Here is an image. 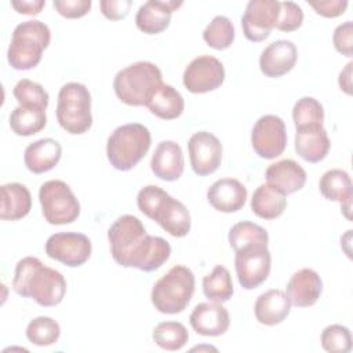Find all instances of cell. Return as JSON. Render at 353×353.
I'll use <instances>...</instances> for the list:
<instances>
[{"instance_id": "4fadbf2b", "label": "cell", "mask_w": 353, "mask_h": 353, "mask_svg": "<svg viewBox=\"0 0 353 353\" xmlns=\"http://www.w3.org/2000/svg\"><path fill=\"white\" fill-rule=\"evenodd\" d=\"M225 80V69L212 55L194 58L183 72V85L193 94H204L221 87Z\"/></svg>"}, {"instance_id": "7a4b0ae2", "label": "cell", "mask_w": 353, "mask_h": 353, "mask_svg": "<svg viewBox=\"0 0 353 353\" xmlns=\"http://www.w3.org/2000/svg\"><path fill=\"white\" fill-rule=\"evenodd\" d=\"M12 290L25 298L34 299L40 306H55L66 292V280L58 270L44 266L36 256L18 261L12 279Z\"/></svg>"}, {"instance_id": "e0dca14e", "label": "cell", "mask_w": 353, "mask_h": 353, "mask_svg": "<svg viewBox=\"0 0 353 353\" xmlns=\"http://www.w3.org/2000/svg\"><path fill=\"white\" fill-rule=\"evenodd\" d=\"M323 291V281L313 269L303 268L295 272L287 283L285 294L291 305L296 307H309L317 302Z\"/></svg>"}, {"instance_id": "d4e9b609", "label": "cell", "mask_w": 353, "mask_h": 353, "mask_svg": "<svg viewBox=\"0 0 353 353\" xmlns=\"http://www.w3.org/2000/svg\"><path fill=\"white\" fill-rule=\"evenodd\" d=\"M320 193L331 201H338L346 218H350L353 183L349 174L341 168H332L323 174L319 182Z\"/></svg>"}, {"instance_id": "83f0119b", "label": "cell", "mask_w": 353, "mask_h": 353, "mask_svg": "<svg viewBox=\"0 0 353 353\" xmlns=\"http://www.w3.org/2000/svg\"><path fill=\"white\" fill-rule=\"evenodd\" d=\"M146 106L154 116L163 120H172L182 114L185 101L172 85L161 84L153 91Z\"/></svg>"}, {"instance_id": "5bb4252c", "label": "cell", "mask_w": 353, "mask_h": 353, "mask_svg": "<svg viewBox=\"0 0 353 353\" xmlns=\"http://www.w3.org/2000/svg\"><path fill=\"white\" fill-rule=\"evenodd\" d=\"M280 1L277 0H251L241 17V28L250 41L265 40L277 21Z\"/></svg>"}, {"instance_id": "2e32d148", "label": "cell", "mask_w": 353, "mask_h": 353, "mask_svg": "<svg viewBox=\"0 0 353 353\" xmlns=\"http://www.w3.org/2000/svg\"><path fill=\"white\" fill-rule=\"evenodd\" d=\"M189 321L197 334L219 336L228 331L230 317L228 309L219 302H201L190 313Z\"/></svg>"}, {"instance_id": "cb8c5ba5", "label": "cell", "mask_w": 353, "mask_h": 353, "mask_svg": "<svg viewBox=\"0 0 353 353\" xmlns=\"http://www.w3.org/2000/svg\"><path fill=\"white\" fill-rule=\"evenodd\" d=\"M62 146L52 138H41L29 143L25 149L23 161L33 174H43L52 170L61 160Z\"/></svg>"}, {"instance_id": "74e56055", "label": "cell", "mask_w": 353, "mask_h": 353, "mask_svg": "<svg viewBox=\"0 0 353 353\" xmlns=\"http://www.w3.org/2000/svg\"><path fill=\"white\" fill-rule=\"evenodd\" d=\"M320 342L324 350L330 353H347L352 350V334L347 327L331 324L321 332Z\"/></svg>"}, {"instance_id": "4dcf8cb0", "label": "cell", "mask_w": 353, "mask_h": 353, "mask_svg": "<svg viewBox=\"0 0 353 353\" xmlns=\"http://www.w3.org/2000/svg\"><path fill=\"white\" fill-rule=\"evenodd\" d=\"M203 292L212 302H226L233 295V283L229 270L216 265L212 272L203 279Z\"/></svg>"}, {"instance_id": "ba28073f", "label": "cell", "mask_w": 353, "mask_h": 353, "mask_svg": "<svg viewBox=\"0 0 353 353\" xmlns=\"http://www.w3.org/2000/svg\"><path fill=\"white\" fill-rule=\"evenodd\" d=\"M57 120L69 134L80 135L92 125L91 94L88 88L76 81L61 87L57 101Z\"/></svg>"}, {"instance_id": "9c48e42d", "label": "cell", "mask_w": 353, "mask_h": 353, "mask_svg": "<svg viewBox=\"0 0 353 353\" xmlns=\"http://www.w3.org/2000/svg\"><path fill=\"white\" fill-rule=\"evenodd\" d=\"M39 200L43 216L51 225L72 223L80 215V203L63 181L44 182L39 189Z\"/></svg>"}, {"instance_id": "f1b7e54d", "label": "cell", "mask_w": 353, "mask_h": 353, "mask_svg": "<svg viewBox=\"0 0 353 353\" xmlns=\"http://www.w3.org/2000/svg\"><path fill=\"white\" fill-rule=\"evenodd\" d=\"M287 207L285 194L270 186L269 183L259 185L251 199L252 212L262 219L279 218Z\"/></svg>"}, {"instance_id": "6da1fadb", "label": "cell", "mask_w": 353, "mask_h": 353, "mask_svg": "<svg viewBox=\"0 0 353 353\" xmlns=\"http://www.w3.org/2000/svg\"><path fill=\"white\" fill-rule=\"evenodd\" d=\"M110 254L124 268L152 272L164 265L171 255V245L159 236L146 233L143 223L134 215H121L108 230Z\"/></svg>"}, {"instance_id": "ac0fdd59", "label": "cell", "mask_w": 353, "mask_h": 353, "mask_svg": "<svg viewBox=\"0 0 353 353\" xmlns=\"http://www.w3.org/2000/svg\"><path fill=\"white\" fill-rule=\"evenodd\" d=\"M181 6V0H149L137 11V28L146 34H157L168 28L172 11Z\"/></svg>"}, {"instance_id": "7c38bea8", "label": "cell", "mask_w": 353, "mask_h": 353, "mask_svg": "<svg viewBox=\"0 0 353 353\" xmlns=\"http://www.w3.org/2000/svg\"><path fill=\"white\" fill-rule=\"evenodd\" d=\"M91 241L83 233H55L46 241V254L66 266H81L91 255Z\"/></svg>"}, {"instance_id": "277c9868", "label": "cell", "mask_w": 353, "mask_h": 353, "mask_svg": "<svg viewBox=\"0 0 353 353\" xmlns=\"http://www.w3.org/2000/svg\"><path fill=\"white\" fill-rule=\"evenodd\" d=\"M50 40V28L39 19L17 25L7 50L8 63L17 70L33 69L41 61L43 50L48 47Z\"/></svg>"}, {"instance_id": "f35d334b", "label": "cell", "mask_w": 353, "mask_h": 353, "mask_svg": "<svg viewBox=\"0 0 353 353\" xmlns=\"http://www.w3.org/2000/svg\"><path fill=\"white\" fill-rule=\"evenodd\" d=\"M303 22V11L294 1H280L274 28L281 32H292Z\"/></svg>"}, {"instance_id": "603a6c76", "label": "cell", "mask_w": 353, "mask_h": 353, "mask_svg": "<svg viewBox=\"0 0 353 353\" xmlns=\"http://www.w3.org/2000/svg\"><path fill=\"white\" fill-rule=\"evenodd\" d=\"M265 176L270 186L285 196L301 190L306 182V171L291 159H284L270 164Z\"/></svg>"}, {"instance_id": "8fae6325", "label": "cell", "mask_w": 353, "mask_h": 353, "mask_svg": "<svg viewBox=\"0 0 353 353\" xmlns=\"http://www.w3.org/2000/svg\"><path fill=\"white\" fill-rule=\"evenodd\" d=\"M251 143L255 153L262 159H276L287 146V131L281 117L265 114L259 117L251 132Z\"/></svg>"}, {"instance_id": "836d02e7", "label": "cell", "mask_w": 353, "mask_h": 353, "mask_svg": "<svg viewBox=\"0 0 353 353\" xmlns=\"http://www.w3.org/2000/svg\"><path fill=\"white\" fill-rule=\"evenodd\" d=\"M203 39L210 47L225 50L230 47L234 40V26L228 17L216 15L204 29Z\"/></svg>"}, {"instance_id": "44dd1931", "label": "cell", "mask_w": 353, "mask_h": 353, "mask_svg": "<svg viewBox=\"0 0 353 353\" xmlns=\"http://www.w3.org/2000/svg\"><path fill=\"white\" fill-rule=\"evenodd\" d=\"M207 199L219 212H236L245 203L247 189L234 178H222L208 188Z\"/></svg>"}, {"instance_id": "4316f807", "label": "cell", "mask_w": 353, "mask_h": 353, "mask_svg": "<svg viewBox=\"0 0 353 353\" xmlns=\"http://www.w3.org/2000/svg\"><path fill=\"white\" fill-rule=\"evenodd\" d=\"M1 192L0 218L3 221H17L26 216L32 208V196L28 188L18 182L4 183Z\"/></svg>"}, {"instance_id": "d6a6232c", "label": "cell", "mask_w": 353, "mask_h": 353, "mask_svg": "<svg viewBox=\"0 0 353 353\" xmlns=\"http://www.w3.org/2000/svg\"><path fill=\"white\" fill-rule=\"evenodd\" d=\"M228 239L230 247L237 251L248 244H268L269 234L265 228L254 222L241 221L230 228Z\"/></svg>"}, {"instance_id": "3957f363", "label": "cell", "mask_w": 353, "mask_h": 353, "mask_svg": "<svg viewBox=\"0 0 353 353\" xmlns=\"http://www.w3.org/2000/svg\"><path fill=\"white\" fill-rule=\"evenodd\" d=\"M142 214L156 221L174 237H185L190 230V214L183 203L156 185L143 186L137 196Z\"/></svg>"}, {"instance_id": "9a60e30c", "label": "cell", "mask_w": 353, "mask_h": 353, "mask_svg": "<svg viewBox=\"0 0 353 353\" xmlns=\"http://www.w3.org/2000/svg\"><path fill=\"white\" fill-rule=\"evenodd\" d=\"M190 165L193 171L205 176L218 170L222 160V143L211 132L199 131L188 141Z\"/></svg>"}, {"instance_id": "8d00e7d4", "label": "cell", "mask_w": 353, "mask_h": 353, "mask_svg": "<svg viewBox=\"0 0 353 353\" xmlns=\"http://www.w3.org/2000/svg\"><path fill=\"white\" fill-rule=\"evenodd\" d=\"M12 95L15 99L19 102L21 106H32V108H40V109H47L48 106V92L43 88L41 84L34 83L29 79H22L19 80L14 90Z\"/></svg>"}, {"instance_id": "d590c367", "label": "cell", "mask_w": 353, "mask_h": 353, "mask_svg": "<svg viewBox=\"0 0 353 353\" xmlns=\"http://www.w3.org/2000/svg\"><path fill=\"white\" fill-rule=\"evenodd\" d=\"M292 120L296 128L306 125H321L324 121L323 105L313 97H302L294 105Z\"/></svg>"}, {"instance_id": "f546056e", "label": "cell", "mask_w": 353, "mask_h": 353, "mask_svg": "<svg viewBox=\"0 0 353 353\" xmlns=\"http://www.w3.org/2000/svg\"><path fill=\"white\" fill-rule=\"evenodd\" d=\"M47 124L46 110L32 106H17L10 114V127L19 137L40 132Z\"/></svg>"}, {"instance_id": "ee69618b", "label": "cell", "mask_w": 353, "mask_h": 353, "mask_svg": "<svg viewBox=\"0 0 353 353\" xmlns=\"http://www.w3.org/2000/svg\"><path fill=\"white\" fill-rule=\"evenodd\" d=\"M11 6L19 14L36 15L43 10V7L46 6V1L44 0H12Z\"/></svg>"}, {"instance_id": "f6af8a7d", "label": "cell", "mask_w": 353, "mask_h": 353, "mask_svg": "<svg viewBox=\"0 0 353 353\" xmlns=\"http://www.w3.org/2000/svg\"><path fill=\"white\" fill-rule=\"evenodd\" d=\"M352 66H353V62H349L345 69L339 73V87L341 90H343L346 94H352Z\"/></svg>"}, {"instance_id": "e575fe53", "label": "cell", "mask_w": 353, "mask_h": 353, "mask_svg": "<svg viewBox=\"0 0 353 353\" xmlns=\"http://www.w3.org/2000/svg\"><path fill=\"white\" fill-rule=\"evenodd\" d=\"M59 335V324L47 316H40L30 320L26 327V338L37 346H50L58 341Z\"/></svg>"}, {"instance_id": "ffe728a7", "label": "cell", "mask_w": 353, "mask_h": 353, "mask_svg": "<svg viewBox=\"0 0 353 353\" xmlns=\"http://www.w3.org/2000/svg\"><path fill=\"white\" fill-rule=\"evenodd\" d=\"M150 168L153 174L167 182L181 178L185 170V160L181 146L174 141L160 142L152 156Z\"/></svg>"}, {"instance_id": "52a82bcc", "label": "cell", "mask_w": 353, "mask_h": 353, "mask_svg": "<svg viewBox=\"0 0 353 353\" xmlns=\"http://www.w3.org/2000/svg\"><path fill=\"white\" fill-rule=\"evenodd\" d=\"M194 292V274L183 266H172L152 288V303L165 314H176L186 309Z\"/></svg>"}, {"instance_id": "7bdbcfd3", "label": "cell", "mask_w": 353, "mask_h": 353, "mask_svg": "<svg viewBox=\"0 0 353 353\" xmlns=\"http://www.w3.org/2000/svg\"><path fill=\"white\" fill-rule=\"evenodd\" d=\"M307 3L319 15H323L325 18H336L342 15L347 7L346 0H319Z\"/></svg>"}, {"instance_id": "d6986e66", "label": "cell", "mask_w": 353, "mask_h": 353, "mask_svg": "<svg viewBox=\"0 0 353 353\" xmlns=\"http://www.w3.org/2000/svg\"><path fill=\"white\" fill-rule=\"evenodd\" d=\"M296 58L298 51L292 41L276 40L262 51L259 57V68L268 77H280L295 66Z\"/></svg>"}, {"instance_id": "484cf974", "label": "cell", "mask_w": 353, "mask_h": 353, "mask_svg": "<svg viewBox=\"0 0 353 353\" xmlns=\"http://www.w3.org/2000/svg\"><path fill=\"white\" fill-rule=\"evenodd\" d=\"M291 310V302L281 290H268L261 294L254 305L256 320L263 325H276L287 319Z\"/></svg>"}, {"instance_id": "1f68e13d", "label": "cell", "mask_w": 353, "mask_h": 353, "mask_svg": "<svg viewBox=\"0 0 353 353\" xmlns=\"http://www.w3.org/2000/svg\"><path fill=\"white\" fill-rule=\"evenodd\" d=\"M152 338L161 349L175 352L181 350L188 343L189 334L182 323L163 321L154 327Z\"/></svg>"}, {"instance_id": "30bf717a", "label": "cell", "mask_w": 353, "mask_h": 353, "mask_svg": "<svg viewBox=\"0 0 353 353\" xmlns=\"http://www.w3.org/2000/svg\"><path fill=\"white\" fill-rule=\"evenodd\" d=\"M272 265L268 244H248L236 251L234 268L239 283L245 290L259 287L269 276Z\"/></svg>"}, {"instance_id": "b9f144b4", "label": "cell", "mask_w": 353, "mask_h": 353, "mask_svg": "<svg viewBox=\"0 0 353 353\" xmlns=\"http://www.w3.org/2000/svg\"><path fill=\"white\" fill-rule=\"evenodd\" d=\"M132 6L131 0H102L99 1L101 12L103 17L112 21L123 19L127 17L130 8Z\"/></svg>"}, {"instance_id": "7402d4cb", "label": "cell", "mask_w": 353, "mask_h": 353, "mask_svg": "<svg viewBox=\"0 0 353 353\" xmlns=\"http://www.w3.org/2000/svg\"><path fill=\"white\" fill-rule=\"evenodd\" d=\"M330 138L327 130L321 125H306L296 128L295 152L309 163H319L330 152Z\"/></svg>"}, {"instance_id": "5b68a950", "label": "cell", "mask_w": 353, "mask_h": 353, "mask_svg": "<svg viewBox=\"0 0 353 353\" xmlns=\"http://www.w3.org/2000/svg\"><path fill=\"white\" fill-rule=\"evenodd\" d=\"M163 84V74L157 65L139 61L117 72L113 88L117 98L130 106H146L153 91Z\"/></svg>"}, {"instance_id": "8992f818", "label": "cell", "mask_w": 353, "mask_h": 353, "mask_svg": "<svg viewBox=\"0 0 353 353\" xmlns=\"http://www.w3.org/2000/svg\"><path fill=\"white\" fill-rule=\"evenodd\" d=\"M150 132L143 124H123L108 138V160L116 170L128 171L145 157L150 148Z\"/></svg>"}, {"instance_id": "ab89813d", "label": "cell", "mask_w": 353, "mask_h": 353, "mask_svg": "<svg viewBox=\"0 0 353 353\" xmlns=\"http://www.w3.org/2000/svg\"><path fill=\"white\" fill-rule=\"evenodd\" d=\"M332 43L338 52L346 57H353V23L346 21L338 25L332 34Z\"/></svg>"}, {"instance_id": "60d3db41", "label": "cell", "mask_w": 353, "mask_h": 353, "mask_svg": "<svg viewBox=\"0 0 353 353\" xmlns=\"http://www.w3.org/2000/svg\"><path fill=\"white\" fill-rule=\"evenodd\" d=\"M91 0H54V8L65 18H80L91 8Z\"/></svg>"}]
</instances>
